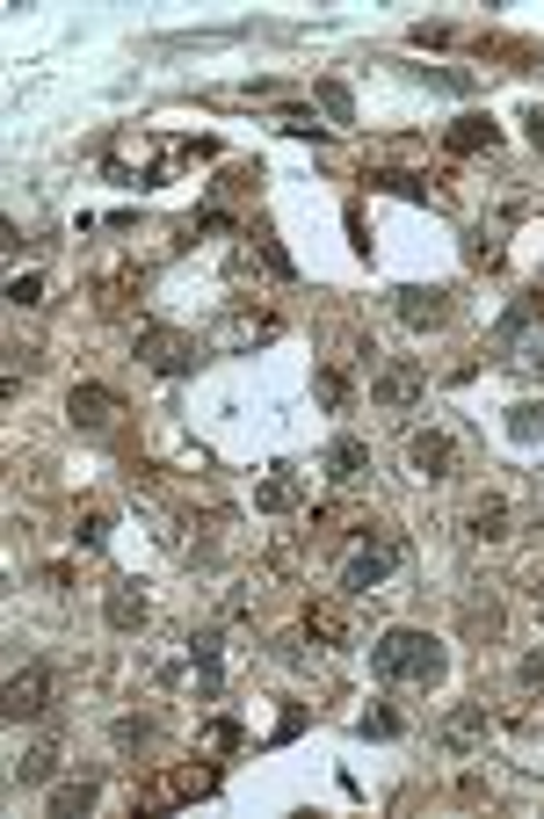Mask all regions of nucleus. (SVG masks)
<instances>
[{"label": "nucleus", "instance_id": "f257e3e1", "mask_svg": "<svg viewBox=\"0 0 544 819\" xmlns=\"http://www.w3.org/2000/svg\"><path fill=\"white\" fill-rule=\"evenodd\" d=\"M370 675H378V681H414V689H436V681L450 675V653H443L436 631L392 624L385 638H370Z\"/></svg>", "mask_w": 544, "mask_h": 819}, {"label": "nucleus", "instance_id": "f03ea898", "mask_svg": "<svg viewBox=\"0 0 544 819\" xmlns=\"http://www.w3.org/2000/svg\"><path fill=\"white\" fill-rule=\"evenodd\" d=\"M400 558H406V544L392 537V529H378L370 523V537L349 552V566H341V594H378L392 574H400Z\"/></svg>", "mask_w": 544, "mask_h": 819}, {"label": "nucleus", "instance_id": "7ed1b4c3", "mask_svg": "<svg viewBox=\"0 0 544 819\" xmlns=\"http://www.w3.org/2000/svg\"><path fill=\"white\" fill-rule=\"evenodd\" d=\"M52 697H58L52 660H22L15 675H8V689H0V718H8V725H22V718H44V711H52Z\"/></svg>", "mask_w": 544, "mask_h": 819}, {"label": "nucleus", "instance_id": "20e7f679", "mask_svg": "<svg viewBox=\"0 0 544 819\" xmlns=\"http://www.w3.org/2000/svg\"><path fill=\"white\" fill-rule=\"evenodd\" d=\"M139 363L160 370V378H189L196 370V341L175 327H139Z\"/></svg>", "mask_w": 544, "mask_h": 819}, {"label": "nucleus", "instance_id": "39448f33", "mask_svg": "<svg viewBox=\"0 0 544 819\" xmlns=\"http://www.w3.org/2000/svg\"><path fill=\"white\" fill-rule=\"evenodd\" d=\"M422 392H428L422 363H392V370H378V378H370V400L385 406V414H414V406H422Z\"/></svg>", "mask_w": 544, "mask_h": 819}, {"label": "nucleus", "instance_id": "423d86ee", "mask_svg": "<svg viewBox=\"0 0 544 819\" xmlns=\"http://www.w3.org/2000/svg\"><path fill=\"white\" fill-rule=\"evenodd\" d=\"M102 624H109V631H123V638L153 624V602H145V588H139V580H117V588L102 594Z\"/></svg>", "mask_w": 544, "mask_h": 819}, {"label": "nucleus", "instance_id": "0eeeda50", "mask_svg": "<svg viewBox=\"0 0 544 819\" xmlns=\"http://www.w3.org/2000/svg\"><path fill=\"white\" fill-rule=\"evenodd\" d=\"M117 414H123V400L109 392V384H73V392H66V421H73V428H109Z\"/></svg>", "mask_w": 544, "mask_h": 819}, {"label": "nucleus", "instance_id": "6e6552de", "mask_svg": "<svg viewBox=\"0 0 544 819\" xmlns=\"http://www.w3.org/2000/svg\"><path fill=\"white\" fill-rule=\"evenodd\" d=\"M406 465H414V479H450V471H457V443L443 436V428H422V436L406 443Z\"/></svg>", "mask_w": 544, "mask_h": 819}, {"label": "nucleus", "instance_id": "1a4fd4ad", "mask_svg": "<svg viewBox=\"0 0 544 819\" xmlns=\"http://www.w3.org/2000/svg\"><path fill=\"white\" fill-rule=\"evenodd\" d=\"M436 740H443V754H472L479 740H487V703H457V711L443 718Z\"/></svg>", "mask_w": 544, "mask_h": 819}, {"label": "nucleus", "instance_id": "9d476101", "mask_svg": "<svg viewBox=\"0 0 544 819\" xmlns=\"http://www.w3.org/2000/svg\"><path fill=\"white\" fill-rule=\"evenodd\" d=\"M392 297H400L406 327H443V319H450V291H422V283H406V291H392Z\"/></svg>", "mask_w": 544, "mask_h": 819}, {"label": "nucleus", "instance_id": "9b49d317", "mask_svg": "<svg viewBox=\"0 0 544 819\" xmlns=\"http://www.w3.org/2000/svg\"><path fill=\"white\" fill-rule=\"evenodd\" d=\"M443 145H450L457 160H465V153H493V145H501V123H493V117H457L450 131H443Z\"/></svg>", "mask_w": 544, "mask_h": 819}, {"label": "nucleus", "instance_id": "f8f14e48", "mask_svg": "<svg viewBox=\"0 0 544 819\" xmlns=\"http://www.w3.org/2000/svg\"><path fill=\"white\" fill-rule=\"evenodd\" d=\"M363 471H370V443H356V436L327 443V479H334V487H356Z\"/></svg>", "mask_w": 544, "mask_h": 819}, {"label": "nucleus", "instance_id": "ddd939ff", "mask_svg": "<svg viewBox=\"0 0 544 819\" xmlns=\"http://www.w3.org/2000/svg\"><path fill=\"white\" fill-rule=\"evenodd\" d=\"M537 319H544V297H515L509 313H501V327H493V349H523Z\"/></svg>", "mask_w": 544, "mask_h": 819}, {"label": "nucleus", "instance_id": "4468645a", "mask_svg": "<svg viewBox=\"0 0 544 819\" xmlns=\"http://www.w3.org/2000/svg\"><path fill=\"white\" fill-rule=\"evenodd\" d=\"M58 776V740H36V747L15 754V790H36V784H52Z\"/></svg>", "mask_w": 544, "mask_h": 819}, {"label": "nucleus", "instance_id": "2eb2a0df", "mask_svg": "<svg viewBox=\"0 0 544 819\" xmlns=\"http://www.w3.org/2000/svg\"><path fill=\"white\" fill-rule=\"evenodd\" d=\"M298 501H305V479H298V471H276V479H262V493H254V507H262V515H291Z\"/></svg>", "mask_w": 544, "mask_h": 819}, {"label": "nucleus", "instance_id": "dca6fc26", "mask_svg": "<svg viewBox=\"0 0 544 819\" xmlns=\"http://www.w3.org/2000/svg\"><path fill=\"white\" fill-rule=\"evenodd\" d=\"M95 805H102V790H95L88 776H73V784H58V790H52V819H88Z\"/></svg>", "mask_w": 544, "mask_h": 819}, {"label": "nucleus", "instance_id": "f3484780", "mask_svg": "<svg viewBox=\"0 0 544 819\" xmlns=\"http://www.w3.org/2000/svg\"><path fill=\"white\" fill-rule=\"evenodd\" d=\"M472 537H509V501H501V493H479L472 501Z\"/></svg>", "mask_w": 544, "mask_h": 819}, {"label": "nucleus", "instance_id": "a211bd4d", "mask_svg": "<svg viewBox=\"0 0 544 819\" xmlns=\"http://www.w3.org/2000/svg\"><path fill=\"white\" fill-rule=\"evenodd\" d=\"M189 667L204 681V697H218V631H196L189 638Z\"/></svg>", "mask_w": 544, "mask_h": 819}, {"label": "nucleus", "instance_id": "6ab92c4d", "mask_svg": "<svg viewBox=\"0 0 544 819\" xmlns=\"http://www.w3.org/2000/svg\"><path fill=\"white\" fill-rule=\"evenodd\" d=\"M313 102H319V117L356 123V95H349V80H313Z\"/></svg>", "mask_w": 544, "mask_h": 819}, {"label": "nucleus", "instance_id": "aec40b11", "mask_svg": "<svg viewBox=\"0 0 544 819\" xmlns=\"http://www.w3.org/2000/svg\"><path fill=\"white\" fill-rule=\"evenodd\" d=\"M109 747H117V754H145V747H153V718H117V725H109Z\"/></svg>", "mask_w": 544, "mask_h": 819}, {"label": "nucleus", "instance_id": "412c9836", "mask_svg": "<svg viewBox=\"0 0 544 819\" xmlns=\"http://www.w3.org/2000/svg\"><path fill=\"white\" fill-rule=\"evenodd\" d=\"M509 436H515V443H537V436H544V400L509 406Z\"/></svg>", "mask_w": 544, "mask_h": 819}, {"label": "nucleus", "instance_id": "4be33fe9", "mask_svg": "<svg viewBox=\"0 0 544 819\" xmlns=\"http://www.w3.org/2000/svg\"><path fill=\"white\" fill-rule=\"evenodd\" d=\"M313 392L334 406V414H349V400H356V384L341 378V370H319V378H313Z\"/></svg>", "mask_w": 544, "mask_h": 819}, {"label": "nucleus", "instance_id": "5701e85b", "mask_svg": "<svg viewBox=\"0 0 544 819\" xmlns=\"http://www.w3.org/2000/svg\"><path fill=\"white\" fill-rule=\"evenodd\" d=\"M240 740H247V732H240V718H211V725H204V747H211V754H232Z\"/></svg>", "mask_w": 544, "mask_h": 819}, {"label": "nucleus", "instance_id": "b1692460", "mask_svg": "<svg viewBox=\"0 0 544 819\" xmlns=\"http://www.w3.org/2000/svg\"><path fill=\"white\" fill-rule=\"evenodd\" d=\"M378 189H392V196H406V204H428V182L422 175H370Z\"/></svg>", "mask_w": 544, "mask_h": 819}, {"label": "nucleus", "instance_id": "393cba45", "mask_svg": "<svg viewBox=\"0 0 544 819\" xmlns=\"http://www.w3.org/2000/svg\"><path fill=\"white\" fill-rule=\"evenodd\" d=\"M211 790H218L211 768H189V776H175V798H211Z\"/></svg>", "mask_w": 544, "mask_h": 819}, {"label": "nucleus", "instance_id": "a878e982", "mask_svg": "<svg viewBox=\"0 0 544 819\" xmlns=\"http://www.w3.org/2000/svg\"><path fill=\"white\" fill-rule=\"evenodd\" d=\"M363 740H400V711H363Z\"/></svg>", "mask_w": 544, "mask_h": 819}, {"label": "nucleus", "instance_id": "bb28decb", "mask_svg": "<svg viewBox=\"0 0 544 819\" xmlns=\"http://www.w3.org/2000/svg\"><path fill=\"white\" fill-rule=\"evenodd\" d=\"M8 305H44V276H15L8 283Z\"/></svg>", "mask_w": 544, "mask_h": 819}, {"label": "nucleus", "instance_id": "cd10ccee", "mask_svg": "<svg viewBox=\"0 0 544 819\" xmlns=\"http://www.w3.org/2000/svg\"><path fill=\"white\" fill-rule=\"evenodd\" d=\"M283 131H298V139H327V123H313V109H283Z\"/></svg>", "mask_w": 544, "mask_h": 819}, {"label": "nucleus", "instance_id": "c85d7f7f", "mask_svg": "<svg viewBox=\"0 0 544 819\" xmlns=\"http://www.w3.org/2000/svg\"><path fill=\"white\" fill-rule=\"evenodd\" d=\"M73 537H80V544H88V552H95V544L109 537V515H95V507H88V515H80V529H73Z\"/></svg>", "mask_w": 544, "mask_h": 819}, {"label": "nucleus", "instance_id": "c756f323", "mask_svg": "<svg viewBox=\"0 0 544 819\" xmlns=\"http://www.w3.org/2000/svg\"><path fill=\"white\" fill-rule=\"evenodd\" d=\"M305 631H319V638H341V616H334V610H313V616H305Z\"/></svg>", "mask_w": 544, "mask_h": 819}, {"label": "nucleus", "instance_id": "7c9ffc66", "mask_svg": "<svg viewBox=\"0 0 544 819\" xmlns=\"http://www.w3.org/2000/svg\"><path fill=\"white\" fill-rule=\"evenodd\" d=\"M515 681H523V689H544V653H530V660L515 667Z\"/></svg>", "mask_w": 544, "mask_h": 819}, {"label": "nucleus", "instance_id": "2f4dec72", "mask_svg": "<svg viewBox=\"0 0 544 819\" xmlns=\"http://www.w3.org/2000/svg\"><path fill=\"white\" fill-rule=\"evenodd\" d=\"M472 631H487V638H493V631H501V610H493V602H472Z\"/></svg>", "mask_w": 544, "mask_h": 819}, {"label": "nucleus", "instance_id": "473e14b6", "mask_svg": "<svg viewBox=\"0 0 544 819\" xmlns=\"http://www.w3.org/2000/svg\"><path fill=\"white\" fill-rule=\"evenodd\" d=\"M515 363H530V370L544 378V334H537V341H523V356H515Z\"/></svg>", "mask_w": 544, "mask_h": 819}, {"label": "nucleus", "instance_id": "72a5a7b5", "mask_svg": "<svg viewBox=\"0 0 544 819\" xmlns=\"http://www.w3.org/2000/svg\"><path fill=\"white\" fill-rule=\"evenodd\" d=\"M523 123H530V145H537V153H544V109H530Z\"/></svg>", "mask_w": 544, "mask_h": 819}, {"label": "nucleus", "instance_id": "f704fd0d", "mask_svg": "<svg viewBox=\"0 0 544 819\" xmlns=\"http://www.w3.org/2000/svg\"><path fill=\"white\" fill-rule=\"evenodd\" d=\"M537 616H544V574H537Z\"/></svg>", "mask_w": 544, "mask_h": 819}, {"label": "nucleus", "instance_id": "c9c22d12", "mask_svg": "<svg viewBox=\"0 0 544 819\" xmlns=\"http://www.w3.org/2000/svg\"><path fill=\"white\" fill-rule=\"evenodd\" d=\"M537 529H544V507H537Z\"/></svg>", "mask_w": 544, "mask_h": 819}]
</instances>
